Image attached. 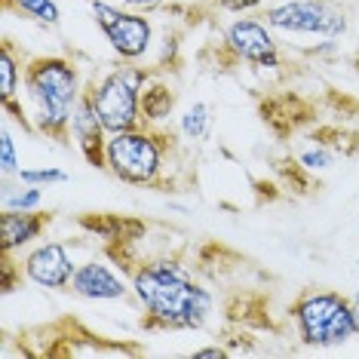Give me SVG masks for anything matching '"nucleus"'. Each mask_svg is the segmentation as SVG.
<instances>
[{"instance_id": "1", "label": "nucleus", "mask_w": 359, "mask_h": 359, "mask_svg": "<svg viewBox=\"0 0 359 359\" xmlns=\"http://www.w3.org/2000/svg\"><path fill=\"white\" fill-rule=\"evenodd\" d=\"M133 295L144 310L148 329H203L215 310V295L175 258L138 264L133 271Z\"/></svg>"}, {"instance_id": "2", "label": "nucleus", "mask_w": 359, "mask_h": 359, "mask_svg": "<svg viewBox=\"0 0 359 359\" xmlns=\"http://www.w3.org/2000/svg\"><path fill=\"white\" fill-rule=\"evenodd\" d=\"M22 83L28 89V99L34 104V133L65 138L71 135V117H74L77 102L83 99V83H80L77 65L65 55H37L25 65Z\"/></svg>"}, {"instance_id": "3", "label": "nucleus", "mask_w": 359, "mask_h": 359, "mask_svg": "<svg viewBox=\"0 0 359 359\" xmlns=\"http://www.w3.org/2000/svg\"><path fill=\"white\" fill-rule=\"evenodd\" d=\"M292 320L304 347H341L359 334L353 304L341 292H304L292 304Z\"/></svg>"}, {"instance_id": "4", "label": "nucleus", "mask_w": 359, "mask_h": 359, "mask_svg": "<svg viewBox=\"0 0 359 359\" xmlns=\"http://www.w3.org/2000/svg\"><path fill=\"white\" fill-rule=\"evenodd\" d=\"M154 74L148 68H135L133 62L117 65L108 74H102L95 83L86 86V99L99 114L102 126L111 133L144 126L142 123V89Z\"/></svg>"}, {"instance_id": "5", "label": "nucleus", "mask_w": 359, "mask_h": 359, "mask_svg": "<svg viewBox=\"0 0 359 359\" xmlns=\"http://www.w3.org/2000/svg\"><path fill=\"white\" fill-rule=\"evenodd\" d=\"M166 135L154 126H135L126 133H111L104 144V169L123 184L154 187L163 175Z\"/></svg>"}, {"instance_id": "6", "label": "nucleus", "mask_w": 359, "mask_h": 359, "mask_svg": "<svg viewBox=\"0 0 359 359\" xmlns=\"http://www.w3.org/2000/svg\"><path fill=\"white\" fill-rule=\"evenodd\" d=\"M267 25L285 34H316V37H341L347 31L344 10L332 0H285L264 13Z\"/></svg>"}, {"instance_id": "7", "label": "nucleus", "mask_w": 359, "mask_h": 359, "mask_svg": "<svg viewBox=\"0 0 359 359\" xmlns=\"http://www.w3.org/2000/svg\"><path fill=\"white\" fill-rule=\"evenodd\" d=\"M93 19L102 28V34L108 37L111 50L123 62H138L151 50L154 28H151V19H144V15L117 10V6L104 4V0H93Z\"/></svg>"}, {"instance_id": "8", "label": "nucleus", "mask_w": 359, "mask_h": 359, "mask_svg": "<svg viewBox=\"0 0 359 359\" xmlns=\"http://www.w3.org/2000/svg\"><path fill=\"white\" fill-rule=\"evenodd\" d=\"M222 50L236 62H249L255 68H280V43L271 34V25L261 19H236L224 31Z\"/></svg>"}, {"instance_id": "9", "label": "nucleus", "mask_w": 359, "mask_h": 359, "mask_svg": "<svg viewBox=\"0 0 359 359\" xmlns=\"http://www.w3.org/2000/svg\"><path fill=\"white\" fill-rule=\"evenodd\" d=\"M22 271L34 285L40 289H55V292H68L71 289V280H74V258H71V252L65 243H40L25 255L22 261Z\"/></svg>"}, {"instance_id": "10", "label": "nucleus", "mask_w": 359, "mask_h": 359, "mask_svg": "<svg viewBox=\"0 0 359 359\" xmlns=\"http://www.w3.org/2000/svg\"><path fill=\"white\" fill-rule=\"evenodd\" d=\"M129 289L133 285H126V280L111 264L93 258V261L77 264L68 292H74L77 298H86V301H120L129 295Z\"/></svg>"}, {"instance_id": "11", "label": "nucleus", "mask_w": 359, "mask_h": 359, "mask_svg": "<svg viewBox=\"0 0 359 359\" xmlns=\"http://www.w3.org/2000/svg\"><path fill=\"white\" fill-rule=\"evenodd\" d=\"M71 135H74L77 151L83 154V160L89 163V166L104 169V144H108V129L102 126L99 114H95V108L89 104L86 93H83V99L77 102L74 117H71Z\"/></svg>"}, {"instance_id": "12", "label": "nucleus", "mask_w": 359, "mask_h": 359, "mask_svg": "<svg viewBox=\"0 0 359 359\" xmlns=\"http://www.w3.org/2000/svg\"><path fill=\"white\" fill-rule=\"evenodd\" d=\"M50 224V215H40V212H13L4 209L0 212V252L13 255L15 249L34 243L40 233Z\"/></svg>"}, {"instance_id": "13", "label": "nucleus", "mask_w": 359, "mask_h": 359, "mask_svg": "<svg viewBox=\"0 0 359 359\" xmlns=\"http://www.w3.org/2000/svg\"><path fill=\"white\" fill-rule=\"evenodd\" d=\"M22 77H25V68L15 62L13 46H10V40H6V43L0 46V102H4V111L13 114V117L19 120L25 129H34V123H31V117L25 114V108L15 102V93H19Z\"/></svg>"}, {"instance_id": "14", "label": "nucleus", "mask_w": 359, "mask_h": 359, "mask_svg": "<svg viewBox=\"0 0 359 359\" xmlns=\"http://www.w3.org/2000/svg\"><path fill=\"white\" fill-rule=\"evenodd\" d=\"M175 111V93L169 83L151 77L142 89V123L144 126H157L163 120H169Z\"/></svg>"}, {"instance_id": "15", "label": "nucleus", "mask_w": 359, "mask_h": 359, "mask_svg": "<svg viewBox=\"0 0 359 359\" xmlns=\"http://www.w3.org/2000/svg\"><path fill=\"white\" fill-rule=\"evenodd\" d=\"M0 200H4V209H13V212H37L43 206V187H34V184H22L19 187H10V178H4V187H0Z\"/></svg>"}, {"instance_id": "16", "label": "nucleus", "mask_w": 359, "mask_h": 359, "mask_svg": "<svg viewBox=\"0 0 359 359\" xmlns=\"http://www.w3.org/2000/svg\"><path fill=\"white\" fill-rule=\"evenodd\" d=\"M178 129H182V135L187 142H206L212 135V108L206 102L191 104V108L182 114V120H178Z\"/></svg>"}, {"instance_id": "17", "label": "nucleus", "mask_w": 359, "mask_h": 359, "mask_svg": "<svg viewBox=\"0 0 359 359\" xmlns=\"http://www.w3.org/2000/svg\"><path fill=\"white\" fill-rule=\"evenodd\" d=\"M10 10L25 13L28 19L40 22V25H50V28L59 25V19H62V10H59L55 0H13Z\"/></svg>"}, {"instance_id": "18", "label": "nucleus", "mask_w": 359, "mask_h": 359, "mask_svg": "<svg viewBox=\"0 0 359 359\" xmlns=\"http://www.w3.org/2000/svg\"><path fill=\"white\" fill-rule=\"evenodd\" d=\"M22 184H34V187H50V184H65L71 182V175L65 169H55V166H40V169H19L15 172Z\"/></svg>"}, {"instance_id": "19", "label": "nucleus", "mask_w": 359, "mask_h": 359, "mask_svg": "<svg viewBox=\"0 0 359 359\" xmlns=\"http://www.w3.org/2000/svg\"><path fill=\"white\" fill-rule=\"evenodd\" d=\"M19 172V157H15V142L10 135V129L0 133V175L4 178H13Z\"/></svg>"}, {"instance_id": "20", "label": "nucleus", "mask_w": 359, "mask_h": 359, "mask_svg": "<svg viewBox=\"0 0 359 359\" xmlns=\"http://www.w3.org/2000/svg\"><path fill=\"white\" fill-rule=\"evenodd\" d=\"M332 163H334V151L325 148V144H316V148L298 154V166L301 169H329Z\"/></svg>"}, {"instance_id": "21", "label": "nucleus", "mask_w": 359, "mask_h": 359, "mask_svg": "<svg viewBox=\"0 0 359 359\" xmlns=\"http://www.w3.org/2000/svg\"><path fill=\"white\" fill-rule=\"evenodd\" d=\"M261 4H264V0H218V6H222L224 13H252Z\"/></svg>"}, {"instance_id": "22", "label": "nucleus", "mask_w": 359, "mask_h": 359, "mask_svg": "<svg viewBox=\"0 0 359 359\" xmlns=\"http://www.w3.org/2000/svg\"><path fill=\"white\" fill-rule=\"evenodd\" d=\"M15 271H22V264L15 267L13 261H10V255L4 252V292H6V295L15 289Z\"/></svg>"}, {"instance_id": "23", "label": "nucleus", "mask_w": 359, "mask_h": 359, "mask_svg": "<svg viewBox=\"0 0 359 359\" xmlns=\"http://www.w3.org/2000/svg\"><path fill=\"white\" fill-rule=\"evenodd\" d=\"M194 356H197V359H222V356H227V350L224 347H203Z\"/></svg>"}, {"instance_id": "24", "label": "nucleus", "mask_w": 359, "mask_h": 359, "mask_svg": "<svg viewBox=\"0 0 359 359\" xmlns=\"http://www.w3.org/2000/svg\"><path fill=\"white\" fill-rule=\"evenodd\" d=\"M126 6H133V10H154V6L166 4V0H123Z\"/></svg>"}, {"instance_id": "25", "label": "nucleus", "mask_w": 359, "mask_h": 359, "mask_svg": "<svg viewBox=\"0 0 359 359\" xmlns=\"http://www.w3.org/2000/svg\"><path fill=\"white\" fill-rule=\"evenodd\" d=\"M350 304H353V316H356V325H359V285H356L353 298H350Z\"/></svg>"}, {"instance_id": "26", "label": "nucleus", "mask_w": 359, "mask_h": 359, "mask_svg": "<svg viewBox=\"0 0 359 359\" xmlns=\"http://www.w3.org/2000/svg\"><path fill=\"white\" fill-rule=\"evenodd\" d=\"M4 6H6V10H10V6H13V0H4Z\"/></svg>"}]
</instances>
